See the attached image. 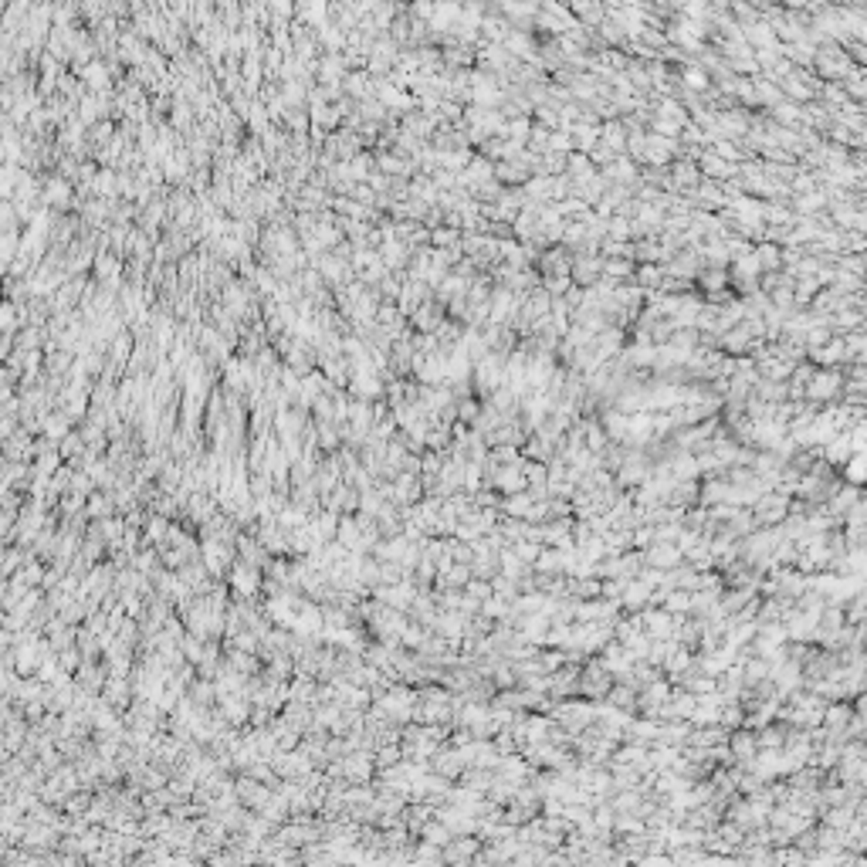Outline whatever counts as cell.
Returning <instances> with one entry per match:
<instances>
[{"mask_svg": "<svg viewBox=\"0 0 867 867\" xmlns=\"http://www.w3.org/2000/svg\"><path fill=\"white\" fill-rule=\"evenodd\" d=\"M650 559H654L657 566H671V562L681 559V553H678V549H668V546H654V549H650Z\"/></svg>", "mask_w": 867, "mask_h": 867, "instance_id": "cell-5", "label": "cell"}, {"mask_svg": "<svg viewBox=\"0 0 867 867\" xmlns=\"http://www.w3.org/2000/svg\"><path fill=\"white\" fill-rule=\"evenodd\" d=\"M847 478L854 481V485H861V471H864V454H850V461H847Z\"/></svg>", "mask_w": 867, "mask_h": 867, "instance_id": "cell-6", "label": "cell"}, {"mask_svg": "<svg viewBox=\"0 0 867 867\" xmlns=\"http://www.w3.org/2000/svg\"><path fill=\"white\" fill-rule=\"evenodd\" d=\"M634 271H637L634 281H637V288H641L644 295L657 292V288H661V281H664V268H661V265H641V268H634Z\"/></svg>", "mask_w": 867, "mask_h": 867, "instance_id": "cell-3", "label": "cell"}, {"mask_svg": "<svg viewBox=\"0 0 867 867\" xmlns=\"http://www.w3.org/2000/svg\"><path fill=\"white\" fill-rule=\"evenodd\" d=\"M698 170H701L705 177H712L715 184H718V180H729V177H735V173H739V166H735V163H725V159H718L712 150L698 153Z\"/></svg>", "mask_w": 867, "mask_h": 867, "instance_id": "cell-2", "label": "cell"}, {"mask_svg": "<svg viewBox=\"0 0 867 867\" xmlns=\"http://www.w3.org/2000/svg\"><path fill=\"white\" fill-rule=\"evenodd\" d=\"M684 85L691 92H708V71L701 68H684Z\"/></svg>", "mask_w": 867, "mask_h": 867, "instance_id": "cell-4", "label": "cell"}, {"mask_svg": "<svg viewBox=\"0 0 867 867\" xmlns=\"http://www.w3.org/2000/svg\"><path fill=\"white\" fill-rule=\"evenodd\" d=\"M840 386H843V366H837V370H813L803 397L810 406L813 403H827V400H834V397H840Z\"/></svg>", "mask_w": 867, "mask_h": 867, "instance_id": "cell-1", "label": "cell"}]
</instances>
